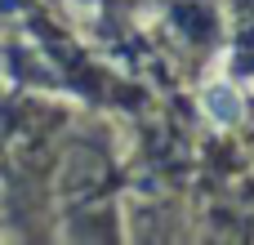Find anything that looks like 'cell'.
Listing matches in <instances>:
<instances>
[{
  "label": "cell",
  "instance_id": "obj_1",
  "mask_svg": "<svg viewBox=\"0 0 254 245\" xmlns=\"http://www.w3.org/2000/svg\"><path fill=\"white\" fill-rule=\"evenodd\" d=\"M201 107L210 112L214 125H237V121H241V94H237L228 80L205 85V89H201Z\"/></svg>",
  "mask_w": 254,
  "mask_h": 245
}]
</instances>
